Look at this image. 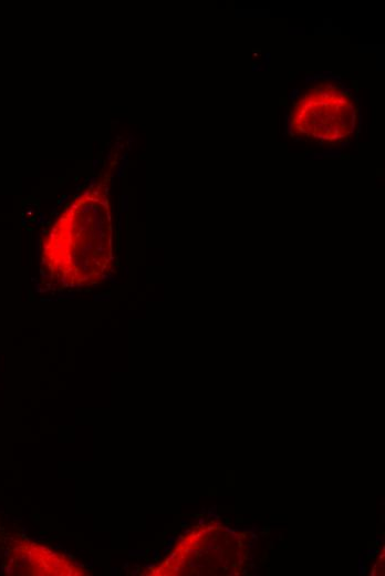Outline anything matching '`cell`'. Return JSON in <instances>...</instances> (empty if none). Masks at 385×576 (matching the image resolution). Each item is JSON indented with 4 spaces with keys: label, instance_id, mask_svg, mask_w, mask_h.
<instances>
[{
    "label": "cell",
    "instance_id": "obj_1",
    "mask_svg": "<svg viewBox=\"0 0 385 576\" xmlns=\"http://www.w3.org/2000/svg\"><path fill=\"white\" fill-rule=\"evenodd\" d=\"M355 112L347 92L331 83H319L294 102L291 127L306 138L337 142L352 132Z\"/></svg>",
    "mask_w": 385,
    "mask_h": 576
}]
</instances>
